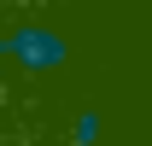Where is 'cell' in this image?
<instances>
[{
	"mask_svg": "<svg viewBox=\"0 0 152 146\" xmlns=\"http://www.w3.org/2000/svg\"><path fill=\"white\" fill-rule=\"evenodd\" d=\"M0 58L18 76H53L64 64V35L47 23H18V29H0Z\"/></svg>",
	"mask_w": 152,
	"mask_h": 146,
	"instance_id": "obj_1",
	"label": "cell"
},
{
	"mask_svg": "<svg viewBox=\"0 0 152 146\" xmlns=\"http://www.w3.org/2000/svg\"><path fill=\"white\" fill-rule=\"evenodd\" d=\"M94 128H99L94 117H76V134H70V140H76V146H94Z\"/></svg>",
	"mask_w": 152,
	"mask_h": 146,
	"instance_id": "obj_2",
	"label": "cell"
}]
</instances>
